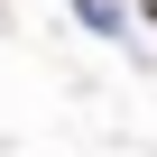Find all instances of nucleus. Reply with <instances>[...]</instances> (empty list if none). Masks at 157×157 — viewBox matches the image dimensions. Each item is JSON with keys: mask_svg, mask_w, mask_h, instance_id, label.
Instances as JSON below:
<instances>
[{"mask_svg": "<svg viewBox=\"0 0 157 157\" xmlns=\"http://www.w3.org/2000/svg\"><path fill=\"white\" fill-rule=\"evenodd\" d=\"M74 19H83L93 37H120V10H111V0H74Z\"/></svg>", "mask_w": 157, "mask_h": 157, "instance_id": "1", "label": "nucleus"}, {"mask_svg": "<svg viewBox=\"0 0 157 157\" xmlns=\"http://www.w3.org/2000/svg\"><path fill=\"white\" fill-rule=\"evenodd\" d=\"M139 19H157V0H139Z\"/></svg>", "mask_w": 157, "mask_h": 157, "instance_id": "2", "label": "nucleus"}]
</instances>
